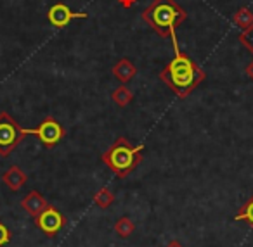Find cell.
<instances>
[{
  "label": "cell",
  "mask_w": 253,
  "mask_h": 247,
  "mask_svg": "<svg viewBox=\"0 0 253 247\" xmlns=\"http://www.w3.org/2000/svg\"><path fill=\"white\" fill-rule=\"evenodd\" d=\"M170 40L173 45V57L160 76L180 99H184L205 80V73L187 54L180 52L177 35H172Z\"/></svg>",
  "instance_id": "obj_1"
},
{
  "label": "cell",
  "mask_w": 253,
  "mask_h": 247,
  "mask_svg": "<svg viewBox=\"0 0 253 247\" xmlns=\"http://www.w3.org/2000/svg\"><path fill=\"white\" fill-rule=\"evenodd\" d=\"M142 18L163 38L175 35L179 23L187 18V12L175 0H153L151 5L142 12Z\"/></svg>",
  "instance_id": "obj_2"
},
{
  "label": "cell",
  "mask_w": 253,
  "mask_h": 247,
  "mask_svg": "<svg viewBox=\"0 0 253 247\" xmlns=\"http://www.w3.org/2000/svg\"><path fill=\"white\" fill-rule=\"evenodd\" d=\"M142 150L144 145L134 147L130 142L123 137H120L104 154H102V163L116 173L120 178L130 175L135 168L139 166V163L142 161Z\"/></svg>",
  "instance_id": "obj_3"
},
{
  "label": "cell",
  "mask_w": 253,
  "mask_h": 247,
  "mask_svg": "<svg viewBox=\"0 0 253 247\" xmlns=\"http://www.w3.org/2000/svg\"><path fill=\"white\" fill-rule=\"evenodd\" d=\"M25 137L23 128L7 112H0V156L7 157Z\"/></svg>",
  "instance_id": "obj_4"
},
{
  "label": "cell",
  "mask_w": 253,
  "mask_h": 247,
  "mask_svg": "<svg viewBox=\"0 0 253 247\" xmlns=\"http://www.w3.org/2000/svg\"><path fill=\"white\" fill-rule=\"evenodd\" d=\"M23 132H25V135H35L40 140V143L43 147H47V149L57 145L64 139L63 125L57 119L50 118V116L43 119L37 128H23Z\"/></svg>",
  "instance_id": "obj_5"
},
{
  "label": "cell",
  "mask_w": 253,
  "mask_h": 247,
  "mask_svg": "<svg viewBox=\"0 0 253 247\" xmlns=\"http://www.w3.org/2000/svg\"><path fill=\"white\" fill-rule=\"evenodd\" d=\"M35 225L47 237H56L66 225V218L56 206L49 204L39 216H35Z\"/></svg>",
  "instance_id": "obj_6"
},
{
  "label": "cell",
  "mask_w": 253,
  "mask_h": 247,
  "mask_svg": "<svg viewBox=\"0 0 253 247\" xmlns=\"http://www.w3.org/2000/svg\"><path fill=\"white\" fill-rule=\"evenodd\" d=\"M47 19L54 28H64L73 19H87V12H73L66 4H54L47 12Z\"/></svg>",
  "instance_id": "obj_7"
},
{
  "label": "cell",
  "mask_w": 253,
  "mask_h": 247,
  "mask_svg": "<svg viewBox=\"0 0 253 247\" xmlns=\"http://www.w3.org/2000/svg\"><path fill=\"white\" fill-rule=\"evenodd\" d=\"M47 206H49V204H47V201L37 190H32L21 201V208L26 211V214L33 216V218H35V216H39L40 212L47 208Z\"/></svg>",
  "instance_id": "obj_8"
},
{
  "label": "cell",
  "mask_w": 253,
  "mask_h": 247,
  "mask_svg": "<svg viewBox=\"0 0 253 247\" xmlns=\"http://www.w3.org/2000/svg\"><path fill=\"white\" fill-rule=\"evenodd\" d=\"M2 180L5 181V185H7L9 188H12V190H19V188L26 183L28 178H26V173L19 166H11L4 175H2Z\"/></svg>",
  "instance_id": "obj_9"
},
{
  "label": "cell",
  "mask_w": 253,
  "mask_h": 247,
  "mask_svg": "<svg viewBox=\"0 0 253 247\" xmlns=\"http://www.w3.org/2000/svg\"><path fill=\"white\" fill-rule=\"evenodd\" d=\"M135 71H137L135 66L128 59H120L118 63H116V66L113 68V73H115V76L118 78L122 83L130 81L132 78L135 76Z\"/></svg>",
  "instance_id": "obj_10"
},
{
  "label": "cell",
  "mask_w": 253,
  "mask_h": 247,
  "mask_svg": "<svg viewBox=\"0 0 253 247\" xmlns=\"http://www.w3.org/2000/svg\"><path fill=\"white\" fill-rule=\"evenodd\" d=\"M115 232L118 237H122V239H126V237H130L132 233L135 232V223L132 221L128 216H123V218H120L118 221L115 223Z\"/></svg>",
  "instance_id": "obj_11"
},
{
  "label": "cell",
  "mask_w": 253,
  "mask_h": 247,
  "mask_svg": "<svg viewBox=\"0 0 253 247\" xmlns=\"http://www.w3.org/2000/svg\"><path fill=\"white\" fill-rule=\"evenodd\" d=\"M111 97H113V101L120 106V107H125L126 104H130V102H132L134 95H132V92L128 90L125 85H120V87L111 94Z\"/></svg>",
  "instance_id": "obj_12"
},
{
  "label": "cell",
  "mask_w": 253,
  "mask_h": 247,
  "mask_svg": "<svg viewBox=\"0 0 253 247\" xmlns=\"http://www.w3.org/2000/svg\"><path fill=\"white\" fill-rule=\"evenodd\" d=\"M113 202H115V195H113V192L109 190L108 187L101 188V190L94 195V204L99 206L101 209H108Z\"/></svg>",
  "instance_id": "obj_13"
},
{
  "label": "cell",
  "mask_w": 253,
  "mask_h": 247,
  "mask_svg": "<svg viewBox=\"0 0 253 247\" xmlns=\"http://www.w3.org/2000/svg\"><path fill=\"white\" fill-rule=\"evenodd\" d=\"M234 219L236 221H246L253 228V195L243 204V208L239 209V212L234 216Z\"/></svg>",
  "instance_id": "obj_14"
},
{
  "label": "cell",
  "mask_w": 253,
  "mask_h": 247,
  "mask_svg": "<svg viewBox=\"0 0 253 247\" xmlns=\"http://www.w3.org/2000/svg\"><path fill=\"white\" fill-rule=\"evenodd\" d=\"M234 23L238 25V28H241L243 32H245V30H248L250 26L253 25V14L248 9H241V11L234 16Z\"/></svg>",
  "instance_id": "obj_15"
},
{
  "label": "cell",
  "mask_w": 253,
  "mask_h": 247,
  "mask_svg": "<svg viewBox=\"0 0 253 247\" xmlns=\"http://www.w3.org/2000/svg\"><path fill=\"white\" fill-rule=\"evenodd\" d=\"M241 42H243V45L248 47V49L253 52V25L241 33Z\"/></svg>",
  "instance_id": "obj_16"
},
{
  "label": "cell",
  "mask_w": 253,
  "mask_h": 247,
  "mask_svg": "<svg viewBox=\"0 0 253 247\" xmlns=\"http://www.w3.org/2000/svg\"><path fill=\"white\" fill-rule=\"evenodd\" d=\"M9 242H11V230L0 221V247L7 246Z\"/></svg>",
  "instance_id": "obj_17"
},
{
  "label": "cell",
  "mask_w": 253,
  "mask_h": 247,
  "mask_svg": "<svg viewBox=\"0 0 253 247\" xmlns=\"http://www.w3.org/2000/svg\"><path fill=\"white\" fill-rule=\"evenodd\" d=\"M165 247H184V246H182V244L179 242V240H172V242H169V244H167Z\"/></svg>",
  "instance_id": "obj_18"
},
{
  "label": "cell",
  "mask_w": 253,
  "mask_h": 247,
  "mask_svg": "<svg viewBox=\"0 0 253 247\" xmlns=\"http://www.w3.org/2000/svg\"><path fill=\"white\" fill-rule=\"evenodd\" d=\"M246 73H248V76H250V78H252V80H253V63H252V64H250V66H248V70H246Z\"/></svg>",
  "instance_id": "obj_19"
}]
</instances>
